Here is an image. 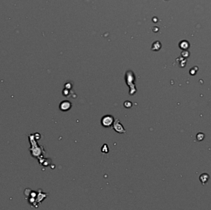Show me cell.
Segmentation results:
<instances>
[{"instance_id": "6da1fadb", "label": "cell", "mask_w": 211, "mask_h": 210, "mask_svg": "<svg viewBox=\"0 0 211 210\" xmlns=\"http://www.w3.org/2000/svg\"><path fill=\"white\" fill-rule=\"evenodd\" d=\"M114 121V118L112 116L110 115H106L104 116L101 120V123L102 126L104 127H109L111 126L112 124H113Z\"/></svg>"}, {"instance_id": "7a4b0ae2", "label": "cell", "mask_w": 211, "mask_h": 210, "mask_svg": "<svg viewBox=\"0 0 211 210\" xmlns=\"http://www.w3.org/2000/svg\"><path fill=\"white\" fill-rule=\"evenodd\" d=\"M72 104L69 101H63L60 104V109L62 111H67L70 109Z\"/></svg>"}, {"instance_id": "3957f363", "label": "cell", "mask_w": 211, "mask_h": 210, "mask_svg": "<svg viewBox=\"0 0 211 210\" xmlns=\"http://www.w3.org/2000/svg\"><path fill=\"white\" fill-rule=\"evenodd\" d=\"M114 128L115 130L117 131V132H119V133H125V129L123 128L122 126L121 125V124L120 123V122L119 121L116 122L114 123Z\"/></svg>"}]
</instances>
